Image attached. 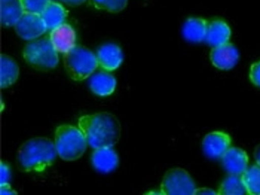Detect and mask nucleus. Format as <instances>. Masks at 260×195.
Instances as JSON below:
<instances>
[{
	"label": "nucleus",
	"instance_id": "1a4fd4ad",
	"mask_svg": "<svg viewBox=\"0 0 260 195\" xmlns=\"http://www.w3.org/2000/svg\"><path fill=\"white\" fill-rule=\"evenodd\" d=\"M49 38L58 53L65 54L77 45L74 29L65 22L51 30Z\"/></svg>",
	"mask_w": 260,
	"mask_h": 195
},
{
	"label": "nucleus",
	"instance_id": "bb28decb",
	"mask_svg": "<svg viewBox=\"0 0 260 195\" xmlns=\"http://www.w3.org/2000/svg\"><path fill=\"white\" fill-rule=\"evenodd\" d=\"M194 194H217L214 190L207 187L197 188Z\"/></svg>",
	"mask_w": 260,
	"mask_h": 195
},
{
	"label": "nucleus",
	"instance_id": "aec40b11",
	"mask_svg": "<svg viewBox=\"0 0 260 195\" xmlns=\"http://www.w3.org/2000/svg\"><path fill=\"white\" fill-rule=\"evenodd\" d=\"M217 194L245 195L249 194L243 181L241 175H230L221 183Z\"/></svg>",
	"mask_w": 260,
	"mask_h": 195
},
{
	"label": "nucleus",
	"instance_id": "6ab92c4d",
	"mask_svg": "<svg viewBox=\"0 0 260 195\" xmlns=\"http://www.w3.org/2000/svg\"><path fill=\"white\" fill-rule=\"evenodd\" d=\"M19 74V68L16 62L8 55L1 56V87L5 89L14 84Z\"/></svg>",
	"mask_w": 260,
	"mask_h": 195
},
{
	"label": "nucleus",
	"instance_id": "f257e3e1",
	"mask_svg": "<svg viewBox=\"0 0 260 195\" xmlns=\"http://www.w3.org/2000/svg\"><path fill=\"white\" fill-rule=\"evenodd\" d=\"M78 127L87 144L93 149L113 147L121 134V125L117 117L106 112L86 115L78 119Z\"/></svg>",
	"mask_w": 260,
	"mask_h": 195
},
{
	"label": "nucleus",
	"instance_id": "a211bd4d",
	"mask_svg": "<svg viewBox=\"0 0 260 195\" xmlns=\"http://www.w3.org/2000/svg\"><path fill=\"white\" fill-rule=\"evenodd\" d=\"M40 15L48 30L64 23L67 16V11L60 3L50 1Z\"/></svg>",
	"mask_w": 260,
	"mask_h": 195
},
{
	"label": "nucleus",
	"instance_id": "f3484780",
	"mask_svg": "<svg viewBox=\"0 0 260 195\" xmlns=\"http://www.w3.org/2000/svg\"><path fill=\"white\" fill-rule=\"evenodd\" d=\"M230 36L229 25L224 21L217 19L208 23L205 41L214 47L228 43Z\"/></svg>",
	"mask_w": 260,
	"mask_h": 195
},
{
	"label": "nucleus",
	"instance_id": "2eb2a0df",
	"mask_svg": "<svg viewBox=\"0 0 260 195\" xmlns=\"http://www.w3.org/2000/svg\"><path fill=\"white\" fill-rule=\"evenodd\" d=\"M0 20L5 27L14 26L25 12L20 0H1Z\"/></svg>",
	"mask_w": 260,
	"mask_h": 195
},
{
	"label": "nucleus",
	"instance_id": "20e7f679",
	"mask_svg": "<svg viewBox=\"0 0 260 195\" xmlns=\"http://www.w3.org/2000/svg\"><path fill=\"white\" fill-rule=\"evenodd\" d=\"M63 63L67 73L75 81H82L89 77L99 66L96 54L78 45L63 54Z\"/></svg>",
	"mask_w": 260,
	"mask_h": 195
},
{
	"label": "nucleus",
	"instance_id": "a878e982",
	"mask_svg": "<svg viewBox=\"0 0 260 195\" xmlns=\"http://www.w3.org/2000/svg\"><path fill=\"white\" fill-rule=\"evenodd\" d=\"M1 194H16L17 193L12 189L9 183L1 185Z\"/></svg>",
	"mask_w": 260,
	"mask_h": 195
},
{
	"label": "nucleus",
	"instance_id": "cd10ccee",
	"mask_svg": "<svg viewBox=\"0 0 260 195\" xmlns=\"http://www.w3.org/2000/svg\"><path fill=\"white\" fill-rule=\"evenodd\" d=\"M67 5L71 7L78 6L84 3L86 0H61Z\"/></svg>",
	"mask_w": 260,
	"mask_h": 195
},
{
	"label": "nucleus",
	"instance_id": "6e6552de",
	"mask_svg": "<svg viewBox=\"0 0 260 195\" xmlns=\"http://www.w3.org/2000/svg\"><path fill=\"white\" fill-rule=\"evenodd\" d=\"M231 139L226 133L214 131L208 133L202 141V149L206 156L211 159L221 158L230 147Z\"/></svg>",
	"mask_w": 260,
	"mask_h": 195
},
{
	"label": "nucleus",
	"instance_id": "4be33fe9",
	"mask_svg": "<svg viewBox=\"0 0 260 195\" xmlns=\"http://www.w3.org/2000/svg\"><path fill=\"white\" fill-rule=\"evenodd\" d=\"M128 0H89L95 8L111 13H118L125 9Z\"/></svg>",
	"mask_w": 260,
	"mask_h": 195
},
{
	"label": "nucleus",
	"instance_id": "9b49d317",
	"mask_svg": "<svg viewBox=\"0 0 260 195\" xmlns=\"http://www.w3.org/2000/svg\"><path fill=\"white\" fill-rule=\"evenodd\" d=\"M210 60L216 68L229 70L235 66L239 59V53L233 44L226 43L214 47L210 54Z\"/></svg>",
	"mask_w": 260,
	"mask_h": 195
},
{
	"label": "nucleus",
	"instance_id": "412c9836",
	"mask_svg": "<svg viewBox=\"0 0 260 195\" xmlns=\"http://www.w3.org/2000/svg\"><path fill=\"white\" fill-rule=\"evenodd\" d=\"M249 194L260 195V166L253 165L241 175Z\"/></svg>",
	"mask_w": 260,
	"mask_h": 195
},
{
	"label": "nucleus",
	"instance_id": "dca6fc26",
	"mask_svg": "<svg viewBox=\"0 0 260 195\" xmlns=\"http://www.w3.org/2000/svg\"><path fill=\"white\" fill-rule=\"evenodd\" d=\"M208 23L201 17H190L183 24L182 33L184 38L192 43L205 40Z\"/></svg>",
	"mask_w": 260,
	"mask_h": 195
},
{
	"label": "nucleus",
	"instance_id": "9d476101",
	"mask_svg": "<svg viewBox=\"0 0 260 195\" xmlns=\"http://www.w3.org/2000/svg\"><path fill=\"white\" fill-rule=\"evenodd\" d=\"M99 66L108 72L114 71L121 65L123 55L121 48L114 43L102 45L96 54Z\"/></svg>",
	"mask_w": 260,
	"mask_h": 195
},
{
	"label": "nucleus",
	"instance_id": "7ed1b4c3",
	"mask_svg": "<svg viewBox=\"0 0 260 195\" xmlns=\"http://www.w3.org/2000/svg\"><path fill=\"white\" fill-rule=\"evenodd\" d=\"M54 144L57 154L61 159L74 161L83 155L88 144L79 127L62 124L55 129Z\"/></svg>",
	"mask_w": 260,
	"mask_h": 195
},
{
	"label": "nucleus",
	"instance_id": "ddd939ff",
	"mask_svg": "<svg viewBox=\"0 0 260 195\" xmlns=\"http://www.w3.org/2000/svg\"><path fill=\"white\" fill-rule=\"evenodd\" d=\"M91 163L98 172L109 173L118 166L119 158L113 147L95 149L91 154Z\"/></svg>",
	"mask_w": 260,
	"mask_h": 195
},
{
	"label": "nucleus",
	"instance_id": "393cba45",
	"mask_svg": "<svg viewBox=\"0 0 260 195\" xmlns=\"http://www.w3.org/2000/svg\"><path fill=\"white\" fill-rule=\"evenodd\" d=\"M10 178L11 170L9 165L5 162L2 161L1 163L0 184L9 183Z\"/></svg>",
	"mask_w": 260,
	"mask_h": 195
},
{
	"label": "nucleus",
	"instance_id": "5701e85b",
	"mask_svg": "<svg viewBox=\"0 0 260 195\" xmlns=\"http://www.w3.org/2000/svg\"><path fill=\"white\" fill-rule=\"evenodd\" d=\"M25 12L40 14L50 0H20Z\"/></svg>",
	"mask_w": 260,
	"mask_h": 195
},
{
	"label": "nucleus",
	"instance_id": "c85d7f7f",
	"mask_svg": "<svg viewBox=\"0 0 260 195\" xmlns=\"http://www.w3.org/2000/svg\"><path fill=\"white\" fill-rule=\"evenodd\" d=\"M253 154L256 164L260 166V144L255 147Z\"/></svg>",
	"mask_w": 260,
	"mask_h": 195
},
{
	"label": "nucleus",
	"instance_id": "4468645a",
	"mask_svg": "<svg viewBox=\"0 0 260 195\" xmlns=\"http://www.w3.org/2000/svg\"><path fill=\"white\" fill-rule=\"evenodd\" d=\"M116 84L115 77L106 71L94 73L89 77L90 89L94 94L99 96L111 95L115 90Z\"/></svg>",
	"mask_w": 260,
	"mask_h": 195
},
{
	"label": "nucleus",
	"instance_id": "39448f33",
	"mask_svg": "<svg viewBox=\"0 0 260 195\" xmlns=\"http://www.w3.org/2000/svg\"><path fill=\"white\" fill-rule=\"evenodd\" d=\"M58 52L49 38H39L29 41L24 47L23 57L28 64L36 67L49 69L55 68L59 62Z\"/></svg>",
	"mask_w": 260,
	"mask_h": 195
},
{
	"label": "nucleus",
	"instance_id": "f03ea898",
	"mask_svg": "<svg viewBox=\"0 0 260 195\" xmlns=\"http://www.w3.org/2000/svg\"><path fill=\"white\" fill-rule=\"evenodd\" d=\"M57 153L54 143L46 137H35L23 143L16 157L18 169L24 172H41L51 166Z\"/></svg>",
	"mask_w": 260,
	"mask_h": 195
},
{
	"label": "nucleus",
	"instance_id": "423d86ee",
	"mask_svg": "<svg viewBox=\"0 0 260 195\" xmlns=\"http://www.w3.org/2000/svg\"><path fill=\"white\" fill-rule=\"evenodd\" d=\"M194 180L185 170L176 167L165 173L160 190L166 195H193L196 190Z\"/></svg>",
	"mask_w": 260,
	"mask_h": 195
},
{
	"label": "nucleus",
	"instance_id": "0eeeda50",
	"mask_svg": "<svg viewBox=\"0 0 260 195\" xmlns=\"http://www.w3.org/2000/svg\"><path fill=\"white\" fill-rule=\"evenodd\" d=\"M14 27L19 37L29 41L39 38L48 30L40 14L27 12Z\"/></svg>",
	"mask_w": 260,
	"mask_h": 195
},
{
	"label": "nucleus",
	"instance_id": "b1692460",
	"mask_svg": "<svg viewBox=\"0 0 260 195\" xmlns=\"http://www.w3.org/2000/svg\"><path fill=\"white\" fill-rule=\"evenodd\" d=\"M249 76L255 85L260 87V61L254 63L251 66Z\"/></svg>",
	"mask_w": 260,
	"mask_h": 195
},
{
	"label": "nucleus",
	"instance_id": "f8f14e48",
	"mask_svg": "<svg viewBox=\"0 0 260 195\" xmlns=\"http://www.w3.org/2000/svg\"><path fill=\"white\" fill-rule=\"evenodd\" d=\"M221 159L224 169L230 175H241L248 168L247 154L238 147H230Z\"/></svg>",
	"mask_w": 260,
	"mask_h": 195
}]
</instances>
